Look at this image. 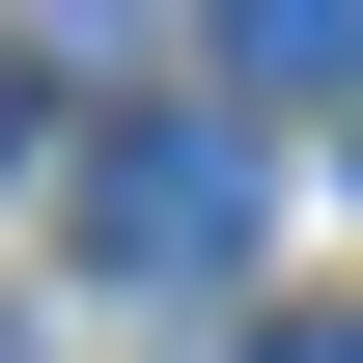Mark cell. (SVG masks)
<instances>
[{
	"label": "cell",
	"instance_id": "obj_1",
	"mask_svg": "<svg viewBox=\"0 0 363 363\" xmlns=\"http://www.w3.org/2000/svg\"><path fill=\"white\" fill-rule=\"evenodd\" d=\"M252 224H279V196H252L224 112H112V140H84V279H140V308H224Z\"/></svg>",
	"mask_w": 363,
	"mask_h": 363
},
{
	"label": "cell",
	"instance_id": "obj_4",
	"mask_svg": "<svg viewBox=\"0 0 363 363\" xmlns=\"http://www.w3.org/2000/svg\"><path fill=\"white\" fill-rule=\"evenodd\" d=\"M0 168H28V56H0Z\"/></svg>",
	"mask_w": 363,
	"mask_h": 363
},
{
	"label": "cell",
	"instance_id": "obj_3",
	"mask_svg": "<svg viewBox=\"0 0 363 363\" xmlns=\"http://www.w3.org/2000/svg\"><path fill=\"white\" fill-rule=\"evenodd\" d=\"M252 363H363V335H335V308H308V335H252Z\"/></svg>",
	"mask_w": 363,
	"mask_h": 363
},
{
	"label": "cell",
	"instance_id": "obj_2",
	"mask_svg": "<svg viewBox=\"0 0 363 363\" xmlns=\"http://www.w3.org/2000/svg\"><path fill=\"white\" fill-rule=\"evenodd\" d=\"M224 56L252 84H363V0H224Z\"/></svg>",
	"mask_w": 363,
	"mask_h": 363
}]
</instances>
